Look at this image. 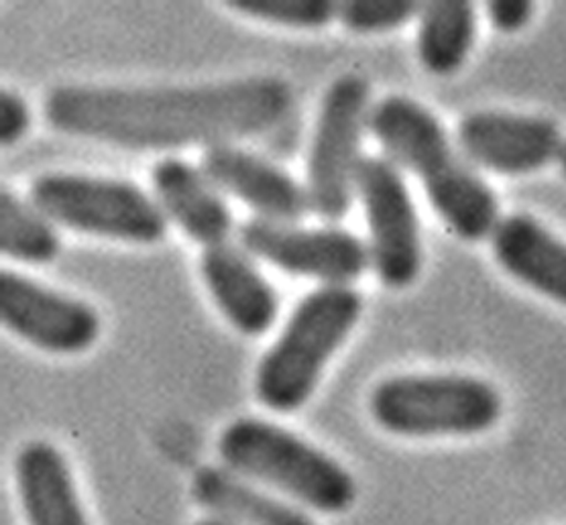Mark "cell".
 <instances>
[{"label":"cell","mask_w":566,"mask_h":525,"mask_svg":"<svg viewBox=\"0 0 566 525\" xmlns=\"http://www.w3.org/2000/svg\"><path fill=\"white\" fill-rule=\"evenodd\" d=\"M296 103L282 77L255 76L202 86H60L43 113L55 130L123 149L220 145L282 125Z\"/></svg>","instance_id":"1"},{"label":"cell","mask_w":566,"mask_h":525,"mask_svg":"<svg viewBox=\"0 0 566 525\" xmlns=\"http://www.w3.org/2000/svg\"><path fill=\"white\" fill-rule=\"evenodd\" d=\"M394 164L408 167L440 217L464 241H483L500 218L497 198L471 164L454 151L447 130L422 104L389 96L375 104L369 123Z\"/></svg>","instance_id":"2"},{"label":"cell","mask_w":566,"mask_h":525,"mask_svg":"<svg viewBox=\"0 0 566 525\" xmlns=\"http://www.w3.org/2000/svg\"><path fill=\"white\" fill-rule=\"evenodd\" d=\"M224 466L263 483L314 512L345 513L357 500V483L343 464L275 423L241 418L219 438Z\"/></svg>","instance_id":"3"},{"label":"cell","mask_w":566,"mask_h":525,"mask_svg":"<svg viewBox=\"0 0 566 525\" xmlns=\"http://www.w3.org/2000/svg\"><path fill=\"white\" fill-rule=\"evenodd\" d=\"M363 312L350 285H322L306 295L255 372L258 399L275 413L300 410L321 381L328 359L345 343Z\"/></svg>","instance_id":"4"},{"label":"cell","mask_w":566,"mask_h":525,"mask_svg":"<svg viewBox=\"0 0 566 525\" xmlns=\"http://www.w3.org/2000/svg\"><path fill=\"white\" fill-rule=\"evenodd\" d=\"M377 426L406 438L473 435L502 418L493 385L463 375H403L377 385L369 399Z\"/></svg>","instance_id":"5"},{"label":"cell","mask_w":566,"mask_h":525,"mask_svg":"<svg viewBox=\"0 0 566 525\" xmlns=\"http://www.w3.org/2000/svg\"><path fill=\"white\" fill-rule=\"evenodd\" d=\"M31 204L55 224L106 239L151 244L168 231L159 202L130 181L45 174L31 186Z\"/></svg>","instance_id":"6"},{"label":"cell","mask_w":566,"mask_h":525,"mask_svg":"<svg viewBox=\"0 0 566 525\" xmlns=\"http://www.w3.org/2000/svg\"><path fill=\"white\" fill-rule=\"evenodd\" d=\"M369 84L347 74L324 94L308 155L310 208L336 222L345 217L357 192L363 128L369 123Z\"/></svg>","instance_id":"7"},{"label":"cell","mask_w":566,"mask_h":525,"mask_svg":"<svg viewBox=\"0 0 566 525\" xmlns=\"http://www.w3.org/2000/svg\"><path fill=\"white\" fill-rule=\"evenodd\" d=\"M357 193L367 212L369 256L377 277L394 290L412 285L422 267L420 224L398 166L384 157H363Z\"/></svg>","instance_id":"8"},{"label":"cell","mask_w":566,"mask_h":525,"mask_svg":"<svg viewBox=\"0 0 566 525\" xmlns=\"http://www.w3.org/2000/svg\"><path fill=\"white\" fill-rule=\"evenodd\" d=\"M241 243L251 255L270 261L277 270L314 277L324 285H350L371 263L369 246L340 229L304 231L253 218L241 229Z\"/></svg>","instance_id":"9"},{"label":"cell","mask_w":566,"mask_h":525,"mask_svg":"<svg viewBox=\"0 0 566 525\" xmlns=\"http://www.w3.org/2000/svg\"><path fill=\"white\" fill-rule=\"evenodd\" d=\"M0 318L7 330L53 355L84 353L101 336L96 309L11 271L0 275Z\"/></svg>","instance_id":"10"},{"label":"cell","mask_w":566,"mask_h":525,"mask_svg":"<svg viewBox=\"0 0 566 525\" xmlns=\"http://www.w3.org/2000/svg\"><path fill=\"white\" fill-rule=\"evenodd\" d=\"M459 147L471 166L502 176H526L563 154V135L551 118L503 113L464 116L457 130Z\"/></svg>","instance_id":"11"},{"label":"cell","mask_w":566,"mask_h":525,"mask_svg":"<svg viewBox=\"0 0 566 525\" xmlns=\"http://www.w3.org/2000/svg\"><path fill=\"white\" fill-rule=\"evenodd\" d=\"M202 171L219 190L243 200L263 220L292 224L310 208L306 188L290 174L231 143L208 147Z\"/></svg>","instance_id":"12"},{"label":"cell","mask_w":566,"mask_h":525,"mask_svg":"<svg viewBox=\"0 0 566 525\" xmlns=\"http://www.w3.org/2000/svg\"><path fill=\"white\" fill-rule=\"evenodd\" d=\"M202 277L220 312L245 336L268 333L277 316V297L245 251L229 243L208 246Z\"/></svg>","instance_id":"13"},{"label":"cell","mask_w":566,"mask_h":525,"mask_svg":"<svg viewBox=\"0 0 566 525\" xmlns=\"http://www.w3.org/2000/svg\"><path fill=\"white\" fill-rule=\"evenodd\" d=\"M154 188L166 217L205 246L227 243L232 231L231 210L220 198L219 188L202 169L168 157L154 167Z\"/></svg>","instance_id":"14"},{"label":"cell","mask_w":566,"mask_h":525,"mask_svg":"<svg viewBox=\"0 0 566 525\" xmlns=\"http://www.w3.org/2000/svg\"><path fill=\"white\" fill-rule=\"evenodd\" d=\"M17 489L29 525H91L64 454L50 442L25 444L14 461Z\"/></svg>","instance_id":"15"},{"label":"cell","mask_w":566,"mask_h":525,"mask_svg":"<svg viewBox=\"0 0 566 525\" xmlns=\"http://www.w3.org/2000/svg\"><path fill=\"white\" fill-rule=\"evenodd\" d=\"M493 253L517 282L566 306V244L528 214L502 218L491 234Z\"/></svg>","instance_id":"16"},{"label":"cell","mask_w":566,"mask_h":525,"mask_svg":"<svg viewBox=\"0 0 566 525\" xmlns=\"http://www.w3.org/2000/svg\"><path fill=\"white\" fill-rule=\"evenodd\" d=\"M192 495L212 517L231 525H314L308 513L229 469H200L193 474Z\"/></svg>","instance_id":"17"},{"label":"cell","mask_w":566,"mask_h":525,"mask_svg":"<svg viewBox=\"0 0 566 525\" xmlns=\"http://www.w3.org/2000/svg\"><path fill=\"white\" fill-rule=\"evenodd\" d=\"M476 14L473 2L438 0L420 9L418 53L428 72L451 76L473 50Z\"/></svg>","instance_id":"18"},{"label":"cell","mask_w":566,"mask_h":525,"mask_svg":"<svg viewBox=\"0 0 566 525\" xmlns=\"http://www.w3.org/2000/svg\"><path fill=\"white\" fill-rule=\"evenodd\" d=\"M0 249L17 261L43 265L53 261L62 243L53 227L38 206L25 204L17 196L0 193Z\"/></svg>","instance_id":"19"},{"label":"cell","mask_w":566,"mask_h":525,"mask_svg":"<svg viewBox=\"0 0 566 525\" xmlns=\"http://www.w3.org/2000/svg\"><path fill=\"white\" fill-rule=\"evenodd\" d=\"M227 4L268 23L300 29L328 25L338 9V2L331 0H234Z\"/></svg>","instance_id":"20"},{"label":"cell","mask_w":566,"mask_h":525,"mask_svg":"<svg viewBox=\"0 0 566 525\" xmlns=\"http://www.w3.org/2000/svg\"><path fill=\"white\" fill-rule=\"evenodd\" d=\"M420 13L412 0H347L338 2L336 19L355 33H384L406 25Z\"/></svg>","instance_id":"21"},{"label":"cell","mask_w":566,"mask_h":525,"mask_svg":"<svg viewBox=\"0 0 566 525\" xmlns=\"http://www.w3.org/2000/svg\"><path fill=\"white\" fill-rule=\"evenodd\" d=\"M31 125V113L25 101L14 92L0 94V143L4 147L14 145L25 137Z\"/></svg>","instance_id":"22"},{"label":"cell","mask_w":566,"mask_h":525,"mask_svg":"<svg viewBox=\"0 0 566 525\" xmlns=\"http://www.w3.org/2000/svg\"><path fill=\"white\" fill-rule=\"evenodd\" d=\"M491 23L503 33H515L528 25L534 4L528 0H493L488 7Z\"/></svg>","instance_id":"23"},{"label":"cell","mask_w":566,"mask_h":525,"mask_svg":"<svg viewBox=\"0 0 566 525\" xmlns=\"http://www.w3.org/2000/svg\"><path fill=\"white\" fill-rule=\"evenodd\" d=\"M193 525H231L227 524V522H220L217 517H208V519H202V522H198V524Z\"/></svg>","instance_id":"24"},{"label":"cell","mask_w":566,"mask_h":525,"mask_svg":"<svg viewBox=\"0 0 566 525\" xmlns=\"http://www.w3.org/2000/svg\"><path fill=\"white\" fill-rule=\"evenodd\" d=\"M558 159H560V167H563V176H565L566 178V143L565 147H563V154H560V157H558Z\"/></svg>","instance_id":"25"}]
</instances>
